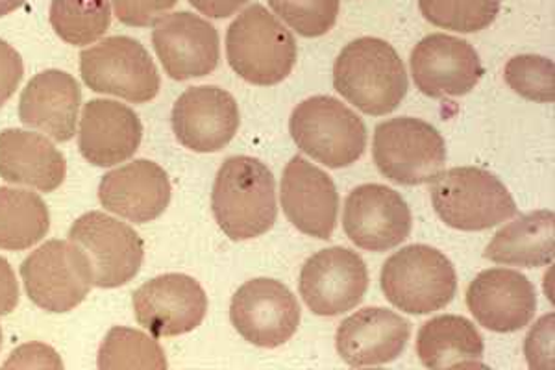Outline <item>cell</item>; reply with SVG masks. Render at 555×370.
Listing matches in <instances>:
<instances>
[{
	"mask_svg": "<svg viewBox=\"0 0 555 370\" xmlns=\"http://www.w3.org/2000/svg\"><path fill=\"white\" fill-rule=\"evenodd\" d=\"M152 44L165 73L178 82L211 75L221 60L219 31L190 12L169 13L156 21Z\"/></svg>",
	"mask_w": 555,
	"mask_h": 370,
	"instance_id": "15",
	"label": "cell"
},
{
	"mask_svg": "<svg viewBox=\"0 0 555 370\" xmlns=\"http://www.w3.org/2000/svg\"><path fill=\"white\" fill-rule=\"evenodd\" d=\"M248 0H190L196 12L208 15L211 20H227L240 12Z\"/></svg>",
	"mask_w": 555,
	"mask_h": 370,
	"instance_id": "38",
	"label": "cell"
},
{
	"mask_svg": "<svg viewBox=\"0 0 555 370\" xmlns=\"http://www.w3.org/2000/svg\"><path fill=\"white\" fill-rule=\"evenodd\" d=\"M28 298L49 311L67 314L80 306L93 288L88 259L70 241H47L21 265Z\"/></svg>",
	"mask_w": 555,
	"mask_h": 370,
	"instance_id": "9",
	"label": "cell"
},
{
	"mask_svg": "<svg viewBox=\"0 0 555 370\" xmlns=\"http://www.w3.org/2000/svg\"><path fill=\"white\" fill-rule=\"evenodd\" d=\"M230 319L250 345L278 348L297 333L300 306L284 283L256 278L237 289L230 304Z\"/></svg>",
	"mask_w": 555,
	"mask_h": 370,
	"instance_id": "11",
	"label": "cell"
},
{
	"mask_svg": "<svg viewBox=\"0 0 555 370\" xmlns=\"http://www.w3.org/2000/svg\"><path fill=\"white\" fill-rule=\"evenodd\" d=\"M439 219L461 232H483L517 215L512 193L496 176L480 167L442 170L431 186Z\"/></svg>",
	"mask_w": 555,
	"mask_h": 370,
	"instance_id": "4",
	"label": "cell"
},
{
	"mask_svg": "<svg viewBox=\"0 0 555 370\" xmlns=\"http://www.w3.org/2000/svg\"><path fill=\"white\" fill-rule=\"evenodd\" d=\"M298 289L311 314L337 317L352 311L365 298L369 270L360 254L332 246L304 264Z\"/></svg>",
	"mask_w": 555,
	"mask_h": 370,
	"instance_id": "12",
	"label": "cell"
},
{
	"mask_svg": "<svg viewBox=\"0 0 555 370\" xmlns=\"http://www.w3.org/2000/svg\"><path fill=\"white\" fill-rule=\"evenodd\" d=\"M171 182L164 167L151 160H135L104 175L99 201L107 212L145 225L158 219L171 202Z\"/></svg>",
	"mask_w": 555,
	"mask_h": 370,
	"instance_id": "21",
	"label": "cell"
},
{
	"mask_svg": "<svg viewBox=\"0 0 555 370\" xmlns=\"http://www.w3.org/2000/svg\"><path fill=\"white\" fill-rule=\"evenodd\" d=\"M280 20L302 38H321L337 23L341 0H267Z\"/></svg>",
	"mask_w": 555,
	"mask_h": 370,
	"instance_id": "32",
	"label": "cell"
},
{
	"mask_svg": "<svg viewBox=\"0 0 555 370\" xmlns=\"http://www.w3.org/2000/svg\"><path fill=\"white\" fill-rule=\"evenodd\" d=\"M467 306L480 327L496 333L518 332L535 317V288L518 270H483L468 285Z\"/></svg>",
	"mask_w": 555,
	"mask_h": 370,
	"instance_id": "19",
	"label": "cell"
},
{
	"mask_svg": "<svg viewBox=\"0 0 555 370\" xmlns=\"http://www.w3.org/2000/svg\"><path fill=\"white\" fill-rule=\"evenodd\" d=\"M80 75L91 91L145 104L159 93V73L138 39L114 36L80 54Z\"/></svg>",
	"mask_w": 555,
	"mask_h": 370,
	"instance_id": "8",
	"label": "cell"
},
{
	"mask_svg": "<svg viewBox=\"0 0 555 370\" xmlns=\"http://www.w3.org/2000/svg\"><path fill=\"white\" fill-rule=\"evenodd\" d=\"M424 20L444 30L476 34L496 21L500 0H418Z\"/></svg>",
	"mask_w": 555,
	"mask_h": 370,
	"instance_id": "30",
	"label": "cell"
},
{
	"mask_svg": "<svg viewBox=\"0 0 555 370\" xmlns=\"http://www.w3.org/2000/svg\"><path fill=\"white\" fill-rule=\"evenodd\" d=\"M51 25L65 43H95L112 25L109 0H52Z\"/></svg>",
	"mask_w": 555,
	"mask_h": 370,
	"instance_id": "28",
	"label": "cell"
},
{
	"mask_svg": "<svg viewBox=\"0 0 555 370\" xmlns=\"http://www.w3.org/2000/svg\"><path fill=\"white\" fill-rule=\"evenodd\" d=\"M410 62L416 88L429 99L470 93L486 73L473 44L447 34H431L418 41Z\"/></svg>",
	"mask_w": 555,
	"mask_h": 370,
	"instance_id": "16",
	"label": "cell"
},
{
	"mask_svg": "<svg viewBox=\"0 0 555 370\" xmlns=\"http://www.w3.org/2000/svg\"><path fill=\"white\" fill-rule=\"evenodd\" d=\"M23 4H25V0H0V17H7Z\"/></svg>",
	"mask_w": 555,
	"mask_h": 370,
	"instance_id": "39",
	"label": "cell"
},
{
	"mask_svg": "<svg viewBox=\"0 0 555 370\" xmlns=\"http://www.w3.org/2000/svg\"><path fill=\"white\" fill-rule=\"evenodd\" d=\"M67 162L56 146L39 133L8 128L0 132V178L52 193L64 183Z\"/></svg>",
	"mask_w": 555,
	"mask_h": 370,
	"instance_id": "24",
	"label": "cell"
},
{
	"mask_svg": "<svg viewBox=\"0 0 555 370\" xmlns=\"http://www.w3.org/2000/svg\"><path fill=\"white\" fill-rule=\"evenodd\" d=\"M507 86L528 101L552 104L555 101V67L550 58L522 54L507 62Z\"/></svg>",
	"mask_w": 555,
	"mask_h": 370,
	"instance_id": "31",
	"label": "cell"
},
{
	"mask_svg": "<svg viewBox=\"0 0 555 370\" xmlns=\"http://www.w3.org/2000/svg\"><path fill=\"white\" fill-rule=\"evenodd\" d=\"M554 320L555 315H544L526 337V358L531 369H554Z\"/></svg>",
	"mask_w": 555,
	"mask_h": 370,
	"instance_id": "34",
	"label": "cell"
},
{
	"mask_svg": "<svg viewBox=\"0 0 555 370\" xmlns=\"http://www.w3.org/2000/svg\"><path fill=\"white\" fill-rule=\"evenodd\" d=\"M289 128L298 149L330 169L350 167L365 154V123L328 94L300 102L293 110Z\"/></svg>",
	"mask_w": 555,
	"mask_h": 370,
	"instance_id": "6",
	"label": "cell"
},
{
	"mask_svg": "<svg viewBox=\"0 0 555 370\" xmlns=\"http://www.w3.org/2000/svg\"><path fill=\"white\" fill-rule=\"evenodd\" d=\"M139 324L154 337H177L193 332L208 314L203 285L188 275H162L133 293Z\"/></svg>",
	"mask_w": 555,
	"mask_h": 370,
	"instance_id": "14",
	"label": "cell"
},
{
	"mask_svg": "<svg viewBox=\"0 0 555 370\" xmlns=\"http://www.w3.org/2000/svg\"><path fill=\"white\" fill-rule=\"evenodd\" d=\"M554 212L541 209L520 215L492 238L483 256L499 265L535 269L554 261Z\"/></svg>",
	"mask_w": 555,
	"mask_h": 370,
	"instance_id": "26",
	"label": "cell"
},
{
	"mask_svg": "<svg viewBox=\"0 0 555 370\" xmlns=\"http://www.w3.org/2000/svg\"><path fill=\"white\" fill-rule=\"evenodd\" d=\"M411 337L410 320L385 308H365L343 320L335 346L350 367L387 365L405 350Z\"/></svg>",
	"mask_w": 555,
	"mask_h": 370,
	"instance_id": "20",
	"label": "cell"
},
{
	"mask_svg": "<svg viewBox=\"0 0 555 370\" xmlns=\"http://www.w3.org/2000/svg\"><path fill=\"white\" fill-rule=\"evenodd\" d=\"M82 89L75 76L64 71L49 69L34 76L23 89L20 119L23 125L60 143L75 138Z\"/></svg>",
	"mask_w": 555,
	"mask_h": 370,
	"instance_id": "23",
	"label": "cell"
},
{
	"mask_svg": "<svg viewBox=\"0 0 555 370\" xmlns=\"http://www.w3.org/2000/svg\"><path fill=\"white\" fill-rule=\"evenodd\" d=\"M211 209L217 225L232 241H248L269 232L278 217L271 169L258 157H228L215 178Z\"/></svg>",
	"mask_w": 555,
	"mask_h": 370,
	"instance_id": "1",
	"label": "cell"
},
{
	"mask_svg": "<svg viewBox=\"0 0 555 370\" xmlns=\"http://www.w3.org/2000/svg\"><path fill=\"white\" fill-rule=\"evenodd\" d=\"M413 215L395 189L365 183L353 189L345 202L343 228L358 248L387 252L410 238Z\"/></svg>",
	"mask_w": 555,
	"mask_h": 370,
	"instance_id": "13",
	"label": "cell"
},
{
	"mask_svg": "<svg viewBox=\"0 0 555 370\" xmlns=\"http://www.w3.org/2000/svg\"><path fill=\"white\" fill-rule=\"evenodd\" d=\"M117 20L127 26L146 28L156 25L178 0H112Z\"/></svg>",
	"mask_w": 555,
	"mask_h": 370,
	"instance_id": "33",
	"label": "cell"
},
{
	"mask_svg": "<svg viewBox=\"0 0 555 370\" xmlns=\"http://www.w3.org/2000/svg\"><path fill=\"white\" fill-rule=\"evenodd\" d=\"M51 215L28 189L0 188V248L28 251L49 233Z\"/></svg>",
	"mask_w": 555,
	"mask_h": 370,
	"instance_id": "27",
	"label": "cell"
},
{
	"mask_svg": "<svg viewBox=\"0 0 555 370\" xmlns=\"http://www.w3.org/2000/svg\"><path fill=\"white\" fill-rule=\"evenodd\" d=\"M143 125L132 107L106 99H93L82 110L78 149L95 167L125 164L138 152Z\"/></svg>",
	"mask_w": 555,
	"mask_h": 370,
	"instance_id": "22",
	"label": "cell"
},
{
	"mask_svg": "<svg viewBox=\"0 0 555 370\" xmlns=\"http://www.w3.org/2000/svg\"><path fill=\"white\" fill-rule=\"evenodd\" d=\"M486 343L478 328L460 315H441L424 322L416 335V356L428 369L486 367Z\"/></svg>",
	"mask_w": 555,
	"mask_h": 370,
	"instance_id": "25",
	"label": "cell"
},
{
	"mask_svg": "<svg viewBox=\"0 0 555 370\" xmlns=\"http://www.w3.org/2000/svg\"><path fill=\"white\" fill-rule=\"evenodd\" d=\"M99 369H167L158 341L132 328L115 327L99 348Z\"/></svg>",
	"mask_w": 555,
	"mask_h": 370,
	"instance_id": "29",
	"label": "cell"
},
{
	"mask_svg": "<svg viewBox=\"0 0 555 370\" xmlns=\"http://www.w3.org/2000/svg\"><path fill=\"white\" fill-rule=\"evenodd\" d=\"M297 56L293 34L261 4L246 8L228 28V63L245 82L254 86L284 82Z\"/></svg>",
	"mask_w": 555,
	"mask_h": 370,
	"instance_id": "3",
	"label": "cell"
},
{
	"mask_svg": "<svg viewBox=\"0 0 555 370\" xmlns=\"http://www.w3.org/2000/svg\"><path fill=\"white\" fill-rule=\"evenodd\" d=\"M20 304V283L15 278L12 265L0 257V317L12 314Z\"/></svg>",
	"mask_w": 555,
	"mask_h": 370,
	"instance_id": "37",
	"label": "cell"
},
{
	"mask_svg": "<svg viewBox=\"0 0 555 370\" xmlns=\"http://www.w3.org/2000/svg\"><path fill=\"white\" fill-rule=\"evenodd\" d=\"M282 209L291 225L317 239L334 235L339 215V193L324 170L302 156H295L285 167L280 188Z\"/></svg>",
	"mask_w": 555,
	"mask_h": 370,
	"instance_id": "18",
	"label": "cell"
},
{
	"mask_svg": "<svg viewBox=\"0 0 555 370\" xmlns=\"http://www.w3.org/2000/svg\"><path fill=\"white\" fill-rule=\"evenodd\" d=\"M172 130L178 143L201 154L219 152L240 130V106L217 86L185 89L172 106Z\"/></svg>",
	"mask_w": 555,
	"mask_h": 370,
	"instance_id": "17",
	"label": "cell"
},
{
	"mask_svg": "<svg viewBox=\"0 0 555 370\" xmlns=\"http://www.w3.org/2000/svg\"><path fill=\"white\" fill-rule=\"evenodd\" d=\"M4 367L7 369H10V367H21V369H43V367L62 369L64 363H62V359H60L56 352L52 350L51 346L33 343V345H23L17 350H13Z\"/></svg>",
	"mask_w": 555,
	"mask_h": 370,
	"instance_id": "36",
	"label": "cell"
},
{
	"mask_svg": "<svg viewBox=\"0 0 555 370\" xmlns=\"http://www.w3.org/2000/svg\"><path fill=\"white\" fill-rule=\"evenodd\" d=\"M75 243L88 259L93 285L114 289L138 277L145 243L132 227L102 212H89L75 220L69 230Z\"/></svg>",
	"mask_w": 555,
	"mask_h": 370,
	"instance_id": "10",
	"label": "cell"
},
{
	"mask_svg": "<svg viewBox=\"0 0 555 370\" xmlns=\"http://www.w3.org/2000/svg\"><path fill=\"white\" fill-rule=\"evenodd\" d=\"M334 88L363 114L382 117L402 104L410 82L392 44L379 38H360L335 60Z\"/></svg>",
	"mask_w": 555,
	"mask_h": 370,
	"instance_id": "2",
	"label": "cell"
},
{
	"mask_svg": "<svg viewBox=\"0 0 555 370\" xmlns=\"http://www.w3.org/2000/svg\"><path fill=\"white\" fill-rule=\"evenodd\" d=\"M25 76V65L20 52L0 39V107L4 106L20 88Z\"/></svg>",
	"mask_w": 555,
	"mask_h": 370,
	"instance_id": "35",
	"label": "cell"
},
{
	"mask_svg": "<svg viewBox=\"0 0 555 370\" xmlns=\"http://www.w3.org/2000/svg\"><path fill=\"white\" fill-rule=\"evenodd\" d=\"M0 348H2V328H0Z\"/></svg>",
	"mask_w": 555,
	"mask_h": 370,
	"instance_id": "40",
	"label": "cell"
},
{
	"mask_svg": "<svg viewBox=\"0 0 555 370\" xmlns=\"http://www.w3.org/2000/svg\"><path fill=\"white\" fill-rule=\"evenodd\" d=\"M379 282L385 298L410 315L441 311L457 293L454 265L428 245H410L392 254L385 261Z\"/></svg>",
	"mask_w": 555,
	"mask_h": 370,
	"instance_id": "5",
	"label": "cell"
},
{
	"mask_svg": "<svg viewBox=\"0 0 555 370\" xmlns=\"http://www.w3.org/2000/svg\"><path fill=\"white\" fill-rule=\"evenodd\" d=\"M374 164L400 186L434 182L447 164V144L437 128L415 117H397L376 126Z\"/></svg>",
	"mask_w": 555,
	"mask_h": 370,
	"instance_id": "7",
	"label": "cell"
}]
</instances>
